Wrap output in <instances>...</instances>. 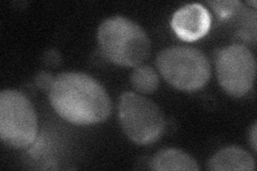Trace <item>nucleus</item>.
Returning a JSON list of instances; mask_svg holds the SVG:
<instances>
[{
	"instance_id": "nucleus-1",
	"label": "nucleus",
	"mask_w": 257,
	"mask_h": 171,
	"mask_svg": "<svg viewBox=\"0 0 257 171\" xmlns=\"http://www.w3.org/2000/svg\"><path fill=\"white\" fill-rule=\"evenodd\" d=\"M48 97L54 110L67 122L90 125L105 121L111 109L109 96L92 76L64 72L54 78Z\"/></svg>"
},
{
	"instance_id": "nucleus-2",
	"label": "nucleus",
	"mask_w": 257,
	"mask_h": 171,
	"mask_svg": "<svg viewBox=\"0 0 257 171\" xmlns=\"http://www.w3.org/2000/svg\"><path fill=\"white\" fill-rule=\"evenodd\" d=\"M98 43L108 60L123 67L141 66L151 53L147 32L123 16L103 21L98 29Z\"/></svg>"
},
{
	"instance_id": "nucleus-3",
	"label": "nucleus",
	"mask_w": 257,
	"mask_h": 171,
	"mask_svg": "<svg viewBox=\"0 0 257 171\" xmlns=\"http://www.w3.org/2000/svg\"><path fill=\"white\" fill-rule=\"evenodd\" d=\"M157 66L168 84L183 91L198 90L211 76V66L206 55L190 46L165 48L157 57Z\"/></svg>"
},
{
	"instance_id": "nucleus-4",
	"label": "nucleus",
	"mask_w": 257,
	"mask_h": 171,
	"mask_svg": "<svg viewBox=\"0 0 257 171\" xmlns=\"http://www.w3.org/2000/svg\"><path fill=\"white\" fill-rule=\"evenodd\" d=\"M118 116L123 132L135 143H154L164 133L165 118L162 110L144 95L124 92L119 100Z\"/></svg>"
},
{
	"instance_id": "nucleus-5",
	"label": "nucleus",
	"mask_w": 257,
	"mask_h": 171,
	"mask_svg": "<svg viewBox=\"0 0 257 171\" xmlns=\"http://www.w3.org/2000/svg\"><path fill=\"white\" fill-rule=\"evenodd\" d=\"M38 120L26 95L7 89L0 93V138L13 149H24L35 141Z\"/></svg>"
},
{
	"instance_id": "nucleus-6",
	"label": "nucleus",
	"mask_w": 257,
	"mask_h": 171,
	"mask_svg": "<svg viewBox=\"0 0 257 171\" xmlns=\"http://www.w3.org/2000/svg\"><path fill=\"white\" fill-rule=\"evenodd\" d=\"M216 76L227 94L234 97L250 92L256 76V60L243 44H231L215 54Z\"/></svg>"
},
{
	"instance_id": "nucleus-7",
	"label": "nucleus",
	"mask_w": 257,
	"mask_h": 171,
	"mask_svg": "<svg viewBox=\"0 0 257 171\" xmlns=\"http://www.w3.org/2000/svg\"><path fill=\"white\" fill-rule=\"evenodd\" d=\"M171 26L179 39L193 42L207 35L211 26V16L203 5L191 4L174 13Z\"/></svg>"
},
{
	"instance_id": "nucleus-8",
	"label": "nucleus",
	"mask_w": 257,
	"mask_h": 171,
	"mask_svg": "<svg viewBox=\"0 0 257 171\" xmlns=\"http://www.w3.org/2000/svg\"><path fill=\"white\" fill-rule=\"evenodd\" d=\"M208 168L220 171H253L255 170V160L245 150L230 145L216 152L209 160Z\"/></svg>"
},
{
	"instance_id": "nucleus-9",
	"label": "nucleus",
	"mask_w": 257,
	"mask_h": 171,
	"mask_svg": "<svg viewBox=\"0 0 257 171\" xmlns=\"http://www.w3.org/2000/svg\"><path fill=\"white\" fill-rule=\"evenodd\" d=\"M150 168L157 171H196L197 161L190 154L178 149L159 151L150 161Z\"/></svg>"
},
{
	"instance_id": "nucleus-10",
	"label": "nucleus",
	"mask_w": 257,
	"mask_h": 171,
	"mask_svg": "<svg viewBox=\"0 0 257 171\" xmlns=\"http://www.w3.org/2000/svg\"><path fill=\"white\" fill-rule=\"evenodd\" d=\"M131 85L139 93L149 94L157 90L160 85V79L152 67L139 66L132 72Z\"/></svg>"
},
{
	"instance_id": "nucleus-11",
	"label": "nucleus",
	"mask_w": 257,
	"mask_h": 171,
	"mask_svg": "<svg viewBox=\"0 0 257 171\" xmlns=\"http://www.w3.org/2000/svg\"><path fill=\"white\" fill-rule=\"evenodd\" d=\"M208 5L212 7L216 15L223 21L234 19L243 8L242 4L240 2H235V0H229V2H209Z\"/></svg>"
},
{
	"instance_id": "nucleus-12",
	"label": "nucleus",
	"mask_w": 257,
	"mask_h": 171,
	"mask_svg": "<svg viewBox=\"0 0 257 171\" xmlns=\"http://www.w3.org/2000/svg\"><path fill=\"white\" fill-rule=\"evenodd\" d=\"M54 78L55 77H53L48 72L42 71L37 74V76L35 78V83H36L37 87L41 89V90L48 92L51 90L52 85L54 83Z\"/></svg>"
},
{
	"instance_id": "nucleus-13",
	"label": "nucleus",
	"mask_w": 257,
	"mask_h": 171,
	"mask_svg": "<svg viewBox=\"0 0 257 171\" xmlns=\"http://www.w3.org/2000/svg\"><path fill=\"white\" fill-rule=\"evenodd\" d=\"M43 61L50 67H56L61 62V56L56 50L47 51L43 56Z\"/></svg>"
},
{
	"instance_id": "nucleus-14",
	"label": "nucleus",
	"mask_w": 257,
	"mask_h": 171,
	"mask_svg": "<svg viewBox=\"0 0 257 171\" xmlns=\"http://www.w3.org/2000/svg\"><path fill=\"white\" fill-rule=\"evenodd\" d=\"M250 138H251V144H252V148L253 151L256 152V123L253 125L252 127V131L250 134Z\"/></svg>"
},
{
	"instance_id": "nucleus-15",
	"label": "nucleus",
	"mask_w": 257,
	"mask_h": 171,
	"mask_svg": "<svg viewBox=\"0 0 257 171\" xmlns=\"http://www.w3.org/2000/svg\"><path fill=\"white\" fill-rule=\"evenodd\" d=\"M247 4H248V5H251V6H253L254 8L256 7V3H255V2H247Z\"/></svg>"
}]
</instances>
